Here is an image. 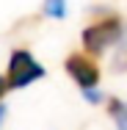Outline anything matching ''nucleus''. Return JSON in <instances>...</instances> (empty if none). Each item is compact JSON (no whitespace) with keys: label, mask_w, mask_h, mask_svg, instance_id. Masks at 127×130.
<instances>
[{"label":"nucleus","mask_w":127,"mask_h":130,"mask_svg":"<svg viewBox=\"0 0 127 130\" xmlns=\"http://www.w3.org/2000/svg\"><path fill=\"white\" fill-rule=\"evenodd\" d=\"M6 89H8V80H6V78H0V97L6 94Z\"/></svg>","instance_id":"nucleus-6"},{"label":"nucleus","mask_w":127,"mask_h":130,"mask_svg":"<svg viewBox=\"0 0 127 130\" xmlns=\"http://www.w3.org/2000/svg\"><path fill=\"white\" fill-rule=\"evenodd\" d=\"M3 116H6V108H3V105H0V122H3Z\"/></svg>","instance_id":"nucleus-7"},{"label":"nucleus","mask_w":127,"mask_h":130,"mask_svg":"<svg viewBox=\"0 0 127 130\" xmlns=\"http://www.w3.org/2000/svg\"><path fill=\"white\" fill-rule=\"evenodd\" d=\"M44 11H47L50 17H64V0H47Z\"/></svg>","instance_id":"nucleus-5"},{"label":"nucleus","mask_w":127,"mask_h":130,"mask_svg":"<svg viewBox=\"0 0 127 130\" xmlns=\"http://www.w3.org/2000/svg\"><path fill=\"white\" fill-rule=\"evenodd\" d=\"M66 72L77 80V86H83L86 91H91L94 83H100V67L94 64V58H88L86 53H72L66 58Z\"/></svg>","instance_id":"nucleus-3"},{"label":"nucleus","mask_w":127,"mask_h":130,"mask_svg":"<svg viewBox=\"0 0 127 130\" xmlns=\"http://www.w3.org/2000/svg\"><path fill=\"white\" fill-rule=\"evenodd\" d=\"M111 111H113V116H116V127L119 130H127V105H122V103H111Z\"/></svg>","instance_id":"nucleus-4"},{"label":"nucleus","mask_w":127,"mask_h":130,"mask_svg":"<svg viewBox=\"0 0 127 130\" xmlns=\"http://www.w3.org/2000/svg\"><path fill=\"white\" fill-rule=\"evenodd\" d=\"M44 78V67L25 50L11 53V61H8V72H6V80H8V89H25L28 83Z\"/></svg>","instance_id":"nucleus-2"},{"label":"nucleus","mask_w":127,"mask_h":130,"mask_svg":"<svg viewBox=\"0 0 127 130\" xmlns=\"http://www.w3.org/2000/svg\"><path fill=\"white\" fill-rule=\"evenodd\" d=\"M122 33H124V22H122L116 14L102 17L100 22H94V25H88L83 30V47L91 53V55H97V53H102L105 47H111L113 42H119Z\"/></svg>","instance_id":"nucleus-1"}]
</instances>
